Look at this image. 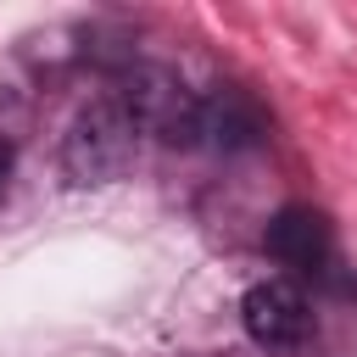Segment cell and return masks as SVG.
Wrapping results in <instances>:
<instances>
[{
    "instance_id": "cell-1",
    "label": "cell",
    "mask_w": 357,
    "mask_h": 357,
    "mask_svg": "<svg viewBox=\"0 0 357 357\" xmlns=\"http://www.w3.org/2000/svg\"><path fill=\"white\" fill-rule=\"evenodd\" d=\"M134 139H139V128L123 112V100L100 95L73 117V128L61 139V167L73 184H106L134 162Z\"/></svg>"
},
{
    "instance_id": "cell-2",
    "label": "cell",
    "mask_w": 357,
    "mask_h": 357,
    "mask_svg": "<svg viewBox=\"0 0 357 357\" xmlns=\"http://www.w3.org/2000/svg\"><path fill=\"white\" fill-rule=\"evenodd\" d=\"M123 112L134 117L139 134H156L167 145H195L201 139V100L167 73V67H134L128 84L117 89Z\"/></svg>"
},
{
    "instance_id": "cell-5",
    "label": "cell",
    "mask_w": 357,
    "mask_h": 357,
    "mask_svg": "<svg viewBox=\"0 0 357 357\" xmlns=\"http://www.w3.org/2000/svg\"><path fill=\"white\" fill-rule=\"evenodd\" d=\"M262 134H268V123H262V112L240 89H223V95L201 100V139L206 145H218V151H251Z\"/></svg>"
},
{
    "instance_id": "cell-3",
    "label": "cell",
    "mask_w": 357,
    "mask_h": 357,
    "mask_svg": "<svg viewBox=\"0 0 357 357\" xmlns=\"http://www.w3.org/2000/svg\"><path fill=\"white\" fill-rule=\"evenodd\" d=\"M240 324H245V335H251L257 346L290 351V346H301V340L312 335V307H307V296H301L290 279H262V284L245 290Z\"/></svg>"
},
{
    "instance_id": "cell-6",
    "label": "cell",
    "mask_w": 357,
    "mask_h": 357,
    "mask_svg": "<svg viewBox=\"0 0 357 357\" xmlns=\"http://www.w3.org/2000/svg\"><path fill=\"white\" fill-rule=\"evenodd\" d=\"M11 162H17V151H11V139H0V195H6V178H11Z\"/></svg>"
},
{
    "instance_id": "cell-4",
    "label": "cell",
    "mask_w": 357,
    "mask_h": 357,
    "mask_svg": "<svg viewBox=\"0 0 357 357\" xmlns=\"http://www.w3.org/2000/svg\"><path fill=\"white\" fill-rule=\"evenodd\" d=\"M329 251H335V234H329L324 212H312V206H284V212L268 223V257L284 262V268L301 273V279L324 273V268H329Z\"/></svg>"
}]
</instances>
